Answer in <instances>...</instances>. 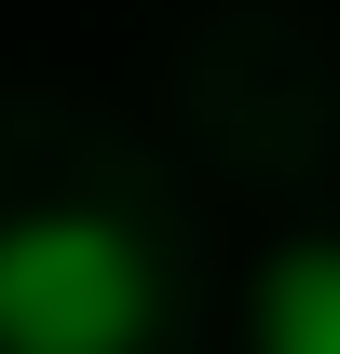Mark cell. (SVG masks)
<instances>
[{"instance_id": "6da1fadb", "label": "cell", "mask_w": 340, "mask_h": 354, "mask_svg": "<svg viewBox=\"0 0 340 354\" xmlns=\"http://www.w3.org/2000/svg\"><path fill=\"white\" fill-rule=\"evenodd\" d=\"M164 341V259L95 205L0 218V354H150Z\"/></svg>"}, {"instance_id": "7a4b0ae2", "label": "cell", "mask_w": 340, "mask_h": 354, "mask_svg": "<svg viewBox=\"0 0 340 354\" xmlns=\"http://www.w3.org/2000/svg\"><path fill=\"white\" fill-rule=\"evenodd\" d=\"M258 354H340V245H286L258 272Z\"/></svg>"}]
</instances>
